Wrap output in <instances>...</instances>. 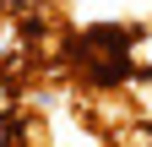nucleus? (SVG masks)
<instances>
[{"label":"nucleus","mask_w":152,"mask_h":147,"mask_svg":"<svg viewBox=\"0 0 152 147\" xmlns=\"http://www.w3.org/2000/svg\"><path fill=\"white\" fill-rule=\"evenodd\" d=\"M103 147H152V120H141V115H136V120H125L120 131H109V136H103Z\"/></svg>","instance_id":"obj_1"},{"label":"nucleus","mask_w":152,"mask_h":147,"mask_svg":"<svg viewBox=\"0 0 152 147\" xmlns=\"http://www.w3.org/2000/svg\"><path fill=\"white\" fill-rule=\"evenodd\" d=\"M130 65H136L141 82H152V22H141L136 38H130Z\"/></svg>","instance_id":"obj_2"}]
</instances>
